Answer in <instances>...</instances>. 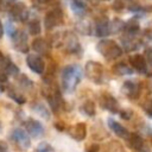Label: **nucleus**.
<instances>
[{
  "label": "nucleus",
  "mask_w": 152,
  "mask_h": 152,
  "mask_svg": "<svg viewBox=\"0 0 152 152\" xmlns=\"http://www.w3.org/2000/svg\"><path fill=\"white\" fill-rule=\"evenodd\" d=\"M128 11L137 12V13H147L152 12V6H141V5H131L128 6Z\"/></svg>",
  "instance_id": "34"
},
{
  "label": "nucleus",
  "mask_w": 152,
  "mask_h": 152,
  "mask_svg": "<svg viewBox=\"0 0 152 152\" xmlns=\"http://www.w3.org/2000/svg\"><path fill=\"white\" fill-rule=\"evenodd\" d=\"M8 138L15 145L18 146L20 150H27L31 147V139H30V135L26 133V131H24L23 128H13L11 131V133L8 134Z\"/></svg>",
  "instance_id": "6"
},
{
  "label": "nucleus",
  "mask_w": 152,
  "mask_h": 152,
  "mask_svg": "<svg viewBox=\"0 0 152 152\" xmlns=\"http://www.w3.org/2000/svg\"><path fill=\"white\" fill-rule=\"evenodd\" d=\"M17 83H18V86L21 88V89H24V90H31L33 87H34V83H33V81L27 76V75H19L18 77H17Z\"/></svg>",
  "instance_id": "27"
},
{
  "label": "nucleus",
  "mask_w": 152,
  "mask_h": 152,
  "mask_svg": "<svg viewBox=\"0 0 152 152\" xmlns=\"http://www.w3.org/2000/svg\"><path fill=\"white\" fill-rule=\"evenodd\" d=\"M69 135L76 140V141H82L86 139L87 137V125L84 122H77L75 125H72L69 131H68Z\"/></svg>",
  "instance_id": "17"
},
{
  "label": "nucleus",
  "mask_w": 152,
  "mask_h": 152,
  "mask_svg": "<svg viewBox=\"0 0 152 152\" xmlns=\"http://www.w3.org/2000/svg\"><path fill=\"white\" fill-rule=\"evenodd\" d=\"M76 28L78 32H81L82 34H90L91 33V27H90V24L88 21H84L81 19V21H78L76 24Z\"/></svg>",
  "instance_id": "32"
},
{
  "label": "nucleus",
  "mask_w": 152,
  "mask_h": 152,
  "mask_svg": "<svg viewBox=\"0 0 152 152\" xmlns=\"http://www.w3.org/2000/svg\"><path fill=\"white\" fill-rule=\"evenodd\" d=\"M84 74L88 80L99 84L103 78V65L96 61H88L84 65Z\"/></svg>",
  "instance_id": "5"
},
{
  "label": "nucleus",
  "mask_w": 152,
  "mask_h": 152,
  "mask_svg": "<svg viewBox=\"0 0 152 152\" xmlns=\"http://www.w3.org/2000/svg\"><path fill=\"white\" fill-rule=\"evenodd\" d=\"M107 124H108L109 129H110V131H112L116 137L122 138V139H127V137H128L129 132L127 131V128H126V127H124L121 124H119L116 120H114V119H112V118H108Z\"/></svg>",
  "instance_id": "19"
},
{
  "label": "nucleus",
  "mask_w": 152,
  "mask_h": 152,
  "mask_svg": "<svg viewBox=\"0 0 152 152\" xmlns=\"http://www.w3.org/2000/svg\"><path fill=\"white\" fill-rule=\"evenodd\" d=\"M99 102H100L101 108H103L104 110H108V112H110L113 114H119V112H120L119 102H118V100L112 94H109V93H102L100 95Z\"/></svg>",
  "instance_id": "10"
},
{
  "label": "nucleus",
  "mask_w": 152,
  "mask_h": 152,
  "mask_svg": "<svg viewBox=\"0 0 152 152\" xmlns=\"http://www.w3.org/2000/svg\"><path fill=\"white\" fill-rule=\"evenodd\" d=\"M95 34L100 38H104L110 34L109 31V20L106 15H100L95 20Z\"/></svg>",
  "instance_id": "16"
},
{
  "label": "nucleus",
  "mask_w": 152,
  "mask_h": 152,
  "mask_svg": "<svg viewBox=\"0 0 152 152\" xmlns=\"http://www.w3.org/2000/svg\"><path fill=\"white\" fill-rule=\"evenodd\" d=\"M102 152H126V148L120 141L110 140L102 147Z\"/></svg>",
  "instance_id": "26"
},
{
  "label": "nucleus",
  "mask_w": 152,
  "mask_h": 152,
  "mask_svg": "<svg viewBox=\"0 0 152 152\" xmlns=\"http://www.w3.org/2000/svg\"><path fill=\"white\" fill-rule=\"evenodd\" d=\"M11 5L8 0H0V12H8Z\"/></svg>",
  "instance_id": "40"
},
{
  "label": "nucleus",
  "mask_w": 152,
  "mask_h": 152,
  "mask_svg": "<svg viewBox=\"0 0 152 152\" xmlns=\"http://www.w3.org/2000/svg\"><path fill=\"white\" fill-rule=\"evenodd\" d=\"M2 36H4V25H2V23L0 20V39L2 38Z\"/></svg>",
  "instance_id": "46"
},
{
  "label": "nucleus",
  "mask_w": 152,
  "mask_h": 152,
  "mask_svg": "<svg viewBox=\"0 0 152 152\" xmlns=\"http://www.w3.org/2000/svg\"><path fill=\"white\" fill-rule=\"evenodd\" d=\"M124 33L125 34H129V36H137L140 32V26H139V21L137 18H131L127 23H125L124 26Z\"/></svg>",
  "instance_id": "21"
},
{
  "label": "nucleus",
  "mask_w": 152,
  "mask_h": 152,
  "mask_svg": "<svg viewBox=\"0 0 152 152\" xmlns=\"http://www.w3.org/2000/svg\"><path fill=\"white\" fill-rule=\"evenodd\" d=\"M13 64V62L11 61V58L6 55H4L1 51H0V69L4 70L5 72L7 71V69Z\"/></svg>",
  "instance_id": "33"
},
{
  "label": "nucleus",
  "mask_w": 152,
  "mask_h": 152,
  "mask_svg": "<svg viewBox=\"0 0 152 152\" xmlns=\"http://www.w3.org/2000/svg\"><path fill=\"white\" fill-rule=\"evenodd\" d=\"M89 2H93V4H96V0H88Z\"/></svg>",
  "instance_id": "48"
},
{
  "label": "nucleus",
  "mask_w": 152,
  "mask_h": 152,
  "mask_svg": "<svg viewBox=\"0 0 152 152\" xmlns=\"http://www.w3.org/2000/svg\"><path fill=\"white\" fill-rule=\"evenodd\" d=\"M126 141H127V146H128V148L133 150L134 152L141 150V148L145 146L142 137H141L139 133H137V132H131V133L128 134Z\"/></svg>",
  "instance_id": "18"
},
{
  "label": "nucleus",
  "mask_w": 152,
  "mask_h": 152,
  "mask_svg": "<svg viewBox=\"0 0 152 152\" xmlns=\"http://www.w3.org/2000/svg\"><path fill=\"white\" fill-rule=\"evenodd\" d=\"M133 110L131 109V108H125V109H120V112H119V115H120V118L121 119H124V120H129L132 116H133Z\"/></svg>",
  "instance_id": "36"
},
{
  "label": "nucleus",
  "mask_w": 152,
  "mask_h": 152,
  "mask_svg": "<svg viewBox=\"0 0 152 152\" xmlns=\"http://www.w3.org/2000/svg\"><path fill=\"white\" fill-rule=\"evenodd\" d=\"M112 71L116 76H127V75L133 74V69L128 64H126L125 62H120V63L114 64L112 68Z\"/></svg>",
  "instance_id": "23"
},
{
  "label": "nucleus",
  "mask_w": 152,
  "mask_h": 152,
  "mask_svg": "<svg viewBox=\"0 0 152 152\" xmlns=\"http://www.w3.org/2000/svg\"><path fill=\"white\" fill-rule=\"evenodd\" d=\"M14 31H15V28H14V26H13V24L8 20V21H6V24H5V27H4V32L5 33H7L10 37L14 33Z\"/></svg>",
  "instance_id": "38"
},
{
  "label": "nucleus",
  "mask_w": 152,
  "mask_h": 152,
  "mask_svg": "<svg viewBox=\"0 0 152 152\" xmlns=\"http://www.w3.org/2000/svg\"><path fill=\"white\" fill-rule=\"evenodd\" d=\"M26 65L34 74L42 75L45 71V62L38 55H28L26 57Z\"/></svg>",
  "instance_id": "14"
},
{
  "label": "nucleus",
  "mask_w": 152,
  "mask_h": 152,
  "mask_svg": "<svg viewBox=\"0 0 152 152\" xmlns=\"http://www.w3.org/2000/svg\"><path fill=\"white\" fill-rule=\"evenodd\" d=\"M32 6L38 11H45V10H52L58 6V2L56 0H32Z\"/></svg>",
  "instance_id": "22"
},
{
  "label": "nucleus",
  "mask_w": 152,
  "mask_h": 152,
  "mask_svg": "<svg viewBox=\"0 0 152 152\" xmlns=\"http://www.w3.org/2000/svg\"><path fill=\"white\" fill-rule=\"evenodd\" d=\"M59 38H55V45L61 46L65 53L69 55H78L82 51L81 43L78 38L72 32H63L58 33Z\"/></svg>",
  "instance_id": "2"
},
{
  "label": "nucleus",
  "mask_w": 152,
  "mask_h": 152,
  "mask_svg": "<svg viewBox=\"0 0 152 152\" xmlns=\"http://www.w3.org/2000/svg\"><path fill=\"white\" fill-rule=\"evenodd\" d=\"M102 1H108V0H102Z\"/></svg>",
  "instance_id": "50"
},
{
  "label": "nucleus",
  "mask_w": 152,
  "mask_h": 152,
  "mask_svg": "<svg viewBox=\"0 0 152 152\" xmlns=\"http://www.w3.org/2000/svg\"><path fill=\"white\" fill-rule=\"evenodd\" d=\"M63 23H64V12L59 6L48 11L44 17V21H43L44 28L46 31H51V30L61 26Z\"/></svg>",
  "instance_id": "4"
},
{
  "label": "nucleus",
  "mask_w": 152,
  "mask_h": 152,
  "mask_svg": "<svg viewBox=\"0 0 152 152\" xmlns=\"http://www.w3.org/2000/svg\"><path fill=\"white\" fill-rule=\"evenodd\" d=\"M24 127H25V129H26V133H27L28 135H31L32 138H34V139L42 137L43 133H44V127H43V125H42L38 120H36V119H33V118L26 119L25 122H24Z\"/></svg>",
  "instance_id": "13"
},
{
  "label": "nucleus",
  "mask_w": 152,
  "mask_h": 152,
  "mask_svg": "<svg viewBox=\"0 0 152 152\" xmlns=\"http://www.w3.org/2000/svg\"><path fill=\"white\" fill-rule=\"evenodd\" d=\"M28 8L24 2H14L11 5L8 10V15L11 20L18 21V23H24L28 19Z\"/></svg>",
  "instance_id": "7"
},
{
  "label": "nucleus",
  "mask_w": 152,
  "mask_h": 152,
  "mask_svg": "<svg viewBox=\"0 0 152 152\" xmlns=\"http://www.w3.org/2000/svg\"><path fill=\"white\" fill-rule=\"evenodd\" d=\"M31 108H32V110H33L34 113H37L39 116L44 118L45 120H49V119H50V112H49V109H48L43 103H40V102H34V103H32Z\"/></svg>",
  "instance_id": "28"
},
{
  "label": "nucleus",
  "mask_w": 152,
  "mask_h": 152,
  "mask_svg": "<svg viewBox=\"0 0 152 152\" xmlns=\"http://www.w3.org/2000/svg\"><path fill=\"white\" fill-rule=\"evenodd\" d=\"M144 58L147 65V76H152V46H148L144 51Z\"/></svg>",
  "instance_id": "31"
},
{
  "label": "nucleus",
  "mask_w": 152,
  "mask_h": 152,
  "mask_svg": "<svg viewBox=\"0 0 152 152\" xmlns=\"http://www.w3.org/2000/svg\"><path fill=\"white\" fill-rule=\"evenodd\" d=\"M141 91H142V86L140 82H135V81H132V80H128V81H125L122 87H121V93L129 100L134 101V100H138L141 95Z\"/></svg>",
  "instance_id": "9"
},
{
  "label": "nucleus",
  "mask_w": 152,
  "mask_h": 152,
  "mask_svg": "<svg viewBox=\"0 0 152 152\" xmlns=\"http://www.w3.org/2000/svg\"><path fill=\"white\" fill-rule=\"evenodd\" d=\"M83 70L77 64H69L63 66L61 70V81H62V89L64 93H74L82 81Z\"/></svg>",
  "instance_id": "1"
},
{
  "label": "nucleus",
  "mask_w": 152,
  "mask_h": 152,
  "mask_svg": "<svg viewBox=\"0 0 152 152\" xmlns=\"http://www.w3.org/2000/svg\"><path fill=\"white\" fill-rule=\"evenodd\" d=\"M32 49L34 52H37L38 56H46L49 57L50 56V52H51V49H52V44L46 40L45 38H42V37H38V38H34L32 44H31Z\"/></svg>",
  "instance_id": "12"
},
{
  "label": "nucleus",
  "mask_w": 152,
  "mask_h": 152,
  "mask_svg": "<svg viewBox=\"0 0 152 152\" xmlns=\"http://www.w3.org/2000/svg\"><path fill=\"white\" fill-rule=\"evenodd\" d=\"M5 91H6L7 96H8L11 100H13L15 103H18V104H24V103L26 102V97L24 96V94L20 93L19 90H17L14 87L7 86V87L5 88Z\"/></svg>",
  "instance_id": "20"
},
{
  "label": "nucleus",
  "mask_w": 152,
  "mask_h": 152,
  "mask_svg": "<svg viewBox=\"0 0 152 152\" xmlns=\"http://www.w3.org/2000/svg\"><path fill=\"white\" fill-rule=\"evenodd\" d=\"M80 112H81L82 114H84L86 116H88V118L94 116V115L96 114V106H95L94 101H93V100H86V101L81 104Z\"/></svg>",
  "instance_id": "25"
},
{
  "label": "nucleus",
  "mask_w": 152,
  "mask_h": 152,
  "mask_svg": "<svg viewBox=\"0 0 152 152\" xmlns=\"http://www.w3.org/2000/svg\"><path fill=\"white\" fill-rule=\"evenodd\" d=\"M121 43H122L121 48H125V50L127 52L135 51V50H138L142 45V37L139 36V34L129 36V34H125L124 33L121 36Z\"/></svg>",
  "instance_id": "11"
},
{
  "label": "nucleus",
  "mask_w": 152,
  "mask_h": 152,
  "mask_svg": "<svg viewBox=\"0 0 152 152\" xmlns=\"http://www.w3.org/2000/svg\"><path fill=\"white\" fill-rule=\"evenodd\" d=\"M27 30L28 33L32 36H38L42 32V24L39 19H32L31 21L27 23Z\"/></svg>",
  "instance_id": "29"
},
{
  "label": "nucleus",
  "mask_w": 152,
  "mask_h": 152,
  "mask_svg": "<svg viewBox=\"0 0 152 152\" xmlns=\"http://www.w3.org/2000/svg\"><path fill=\"white\" fill-rule=\"evenodd\" d=\"M7 80H8V75H7L4 70H1V69H0V84L6 83V82H7Z\"/></svg>",
  "instance_id": "43"
},
{
  "label": "nucleus",
  "mask_w": 152,
  "mask_h": 152,
  "mask_svg": "<svg viewBox=\"0 0 152 152\" xmlns=\"http://www.w3.org/2000/svg\"><path fill=\"white\" fill-rule=\"evenodd\" d=\"M142 110H144V113H145L150 119H152V97L148 99V100H146V101L144 102V104H142Z\"/></svg>",
  "instance_id": "35"
},
{
  "label": "nucleus",
  "mask_w": 152,
  "mask_h": 152,
  "mask_svg": "<svg viewBox=\"0 0 152 152\" xmlns=\"http://www.w3.org/2000/svg\"><path fill=\"white\" fill-rule=\"evenodd\" d=\"M55 127H56V129L59 131V132H62V131L65 129V125H64L63 122H61V121H57V122L55 124Z\"/></svg>",
  "instance_id": "45"
},
{
  "label": "nucleus",
  "mask_w": 152,
  "mask_h": 152,
  "mask_svg": "<svg viewBox=\"0 0 152 152\" xmlns=\"http://www.w3.org/2000/svg\"><path fill=\"white\" fill-rule=\"evenodd\" d=\"M125 8V0H115L114 4H113V10L119 12L121 10Z\"/></svg>",
  "instance_id": "39"
},
{
  "label": "nucleus",
  "mask_w": 152,
  "mask_h": 152,
  "mask_svg": "<svg viewBox=\"0 0 152 152\" xmlns=\"http://www.w3.org/2000/svg\"><path fill=\"white\" fill-rule=\"evenodd\" d=\"M0 152H10L8 146L4 140H0Z\"/></svg>",
  "instance_id": "44"
},
{
  "label": "nucleus",
  "mask_w": 152,
  "mask_h": 152,
  "mask_svg": "<svg viewBox=\"0 0 152 152\" xmlns=\"http://www.w3.org/2000/svg\"><path fill=\"white\" fill-rule=\"evenodd\" d=\"M8 1H15V0H8Z\"/></svg>",
  "instance_id": "49"
},
{
  "label": "nucleus",
  "mask_w": 152,
  "mask_h": 152,
  "mask_svg": "<svg viewBox=\"0 0 152 152\" xmlns=\"http://www.w3.org/2000/svg\"><path fill=\"white\" fill-rule=\"evenodd\" d=\"M96 50L102 57H104L108 61L116 59L121 57L124 53L122 48L113 39H101L96 44Z\"/></svg>",
  "instance_id": "3"
},
{
  "label": "nucleus",
  "mask_w": 152,
  "mask_h": 152,
  "mask_svg": "<svg viewBox=\"0 0 152 152\" xmlns=\"http://www.w3.org/2000/svg\"><path fill=\"white\" fill-rule=\"evenodd\" d=\"M128 63L129 66L133 69V71H138L139 74H144L147 75V65H146V61L142 55H132L128 57Z\"/></svg>",
  "instance_id": "15"
},
{
  "label": "nucleus",
  "mask_w": 152,
  "mask_h": 152,
  "mask_svg": "<svg viewBox=\"0 0 152 152\" xmlns=\"http://www.w3.org/2000/svg\"><path fill=\"white\" fill-rule=\"evenodd\" d=\"M37 152H53V148L50 144L48 142H42L38 145V148H37Z\"/></svg>",
  "instance_id": "37"
},
{
  "label": "nucleus",
  "mask_w": 152,
  "mask_h": 152,
  "mask_svg": "<svg viewBox=\"0 0 152 152\" xmlns=\"http://www.w3.org/2000/svg\"><path fill=\"white\" fill-rule=\"evenodd\" d=\"M124 26H125V21H122L119 18H114L112 21H109V31H110V34L112 33H118V32L122 31L124 30Z\"/></svg>",
  "instance_id": "30"
},
{
  "label": "nucleus",
  "mask_w": 152,
  "mask_h": 152,
  "mask_svg": "<svg viewBox=\"0 0 152 152\" xmlns=\"http://www.w3.org/2000/svg\"><path fill=\"white\" fill-rule=\"evenodd\" d=\"M144 38H148V39H152V21L150 23V25L145 28V32H144Z\"/></svg>",
  "instance_id": "42"
},
{
  "label": "nucleus",
  "mask_w": 152,
  "mask_h": 152,
  "mask_svg": "<svg viewBox=\"0 0 152 152\" xmlns=\"http://www.w3.org/2000/svg\"><path fill=\"white\" fill-rule=\"evenodd\" d=\"M135 152H150V150H148L147 147H145V146H144L141 150H139V151H135Z\"/></svg>",
  "instance_id": "47"
},
{
  "label": "nucleus",
  "mask_w": 152,
  "mask_h": 152,
  "mask_svg": "<svg viewBox=\"0 0 152 152\" xmlns=\"http://www.w3.org/2000/svg\"><path fill=\"white\" fill-rule=\"evenodd\" d=\"M70 7L77 17H83L87 13V5L83 0H70Z\"/></svg>",
  "instance_id": "24"
},
{
  "label": "nucleus",
  "mask_w": 152,
  "mask_h": 152,
  "mask_svg": "<svg viewBox=\"0 0 152 152\" xmlns=\"http://www.w3.org/2000/svg\"><path fill=\"white\" fill-rule=\"evenodd\" d=\"M12 39V45L13 49L20 53H27L30 48H28V42H27V33L24 30H15L14 33L11 36Z\"/></svg>",
  "instance_id": "8"
},
{
  "label": "nucleus",
  "mask_w": 152,
  "mask_h": 152,
  "mask_svg": "<svg viewBox=\"0 0 152 152\" xmlns=\"http://www.w3.org/2000/svg\"><path fill=\"white\" fill-rule=\"evenodd\" d=\"M100 150H101V146L99 144H90L86 146L84 152H100Z\"/></svg>",
  "instance_id": "41"
}]
</instances>
